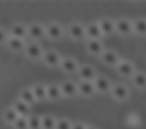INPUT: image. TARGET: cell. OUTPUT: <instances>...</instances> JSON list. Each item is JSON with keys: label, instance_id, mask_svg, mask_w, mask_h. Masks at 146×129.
Segmentation results:
<instances>
[{"label": "cell", "instance_id": "30bf717a", "mask_svg": "<svg viewBox=\"0 0 146 129\" xmlns=\"http://www.w3.org/2000/svg\"><path fill=\"white\" fill-rule=\"evenodd\" d=\"M94 86H95L96 92L100 94H106L110 92L112 88V83L107 77L105 76H97L93 80Z\"/></svg>", "mask_w": 146, "mask_h": 129}, {"label": "cell", "instance_id": "d6986e66", "mask_svg": "<svg viewBox=\"0 0 146 129\" xmlns=\"http://www.w3.org/2000/svg\"><path fill=\"white\" fill-rule=\"evenodd\" d=\"M85 31L88 39H100L101 36H103L98 22H90L87 26H85Z\"/></svg>", "mask_w": 146, "mask_h": 129}, {"label": "cell", "instance_id": "8fae6325", "mask_svg": "<svg viewBox=\"0 0 146 129\" xmlns=\"http://www.w3.org/2000/svg\"><path fill=\"white\" fill-rule=\"evenodd\" d=\"M100 59H101L102 63L105 64L106 66L109 67H116L117 64L120 62V58L119 55L113 50H104L103 53L100 55Z\"/></svg>", "mask_w": 146, "mask_h": 129}, {"label": "cell", "instance_id": "d4e9b609", "mask_svg": "<svg viewBox=\"0 0 146 129\" xmlns=\"http://www.w3.org/2000/svg\"><path fill=\"white\" fill-rule=\"evenodd\" d=\"M2 117H3V120H4L5 123H7V124L12 126V125L14 124L15 121L17 120V118L19 117V115L17 114V112L14 110V108L11 106V107L6 108L4 111H3Z\"/></svg>", "mask_w": 146, "mask_h": 129}, {"label": "cell", "instance_id": "9c48e42d", "mask_svg": "<svg viewBox=\"0 0 146 129\" xmlns=\"http://www.w3.org/2000/svg\"><path fill=\"white\" fill-rule=\"evenodd\" d=\"M85 47L87 52L93 56H100L105 50L103 43L100 39H88L85 43Z\"/></svg>", "mask_w": 146, "mask_h": 129}, {"label": "cell", "instance_id": "ffe728a7", "mask_svg": "<svg viewBox=\"0 0 146 129\" xmlns=\"http://www.w3.org/2000/svg\"><path fill=\"white\" fill-rule=\"evenodd\" d=\"M18 99L23 101V102H25L26 104L30 105V106L36 102L31 87H25V88L21 89L18 93Z\"/></svg>", "mask_w": 146, "mask_h": 129}, {"label": "cell", "instance_id": "7402d4cb", "mask_svg": "<svg viewBox=\"0 0 146 129\" xmlns=\"http://www.w3.org/2000/svg\"><path fill=\"white\" fill-rule=\"evenodd\" d=\"M47 88V99L50 101H59L63 97L61 92L60 85L57 84H50L46 86Z\"/></svg>", "mask_w": 146, "mask_h": 129}, {"label": "cell", "instance_id": "52a82bcc", "mask_svg": "<svg viewBox=\"0 0 146 129\" xmlns=\"http://www.w3.org/2000/svg\"><path fill=\"white\" fill-rule=\"evenodd\" d=\"M115 32L121 36H129L133 33V25L130 20L126 18H120L115 21Z\"/></svg>", "mask_w": 146, "mask_h": 129}, {"label": "cell", "instance_id": "603a6c76", "mask_svg": "<svg viewBox=\"0 0 146 129\" xmlns=\"http://www.w3.org/2000/svg\"><path fill=\"white\" fill-rule=\"evenodd\" d=\"M32 89V92L34 94L35 100L38 101V102H41V101H44L47 99V88L45 85L43 84H35L31 87Z\"/></svg>", "mask_w": 146, "mask_h": 129}, {"label": "cell", "instance_id": "ba28073f", "mask_svg": "<svg viewBox=\"0 0 146 129\" xmlns=\"http://www.w3.org/2000/svg\"><path fill=\"white\" fill-rule=\"evenodd\" d=\"M77 75L82 81H93L97 77L96 69L90 64L79 65Z\"/></svg>", "mask_w": 146, "mask_h": 129}, {"label": "cell", "instance_id": "7c38bea8", "mask_svg": "<svg viewBox=\"0 0 146 129\" xmlns=\"http://www.w3.org/2000/svg\"><path fill=\"white\" fill-rule=\"evenodd\" d=\"M61 70L66 74H75L77 73L78 68H79V64L77 63V61L72 57H65L62 58L60 63Z\"/></svg>", "mask_w": 146, "mask_h": 129}, {"label": "cell", "instance_id": "5bb4252c", "mask_svg": "<svg viewBox=\"0 0 146 129\" xmlns=\"http://www.w3.org/2000/svg\"><path fill=\"white\" fill-rule=\"evenodd\" d=\"M60 89L63 97H74L78 94V85L72 80H65L60 84Z\"/></svg>", "mask_w": 146, "mask_h": 129}, {"label": "cell", "instance_id": "5b68a950", "mask_svg": "<svg viewBox=\"0 0 146 129\" xmlns=\"http://www.w3.org/2000/svg\"><path fill=\"white\" fill-rule=\"evenodd\" d=\"M61 60H62V57L55 50H47L44 51V53H43L42 61L46 66L50 67V68L59 67Z\"/></svg>", "mask_w": 146, "mask_h": 129}, {"label": "cell", "instance_id": "4dcf8cb0", "mask_svg": "<svg viewBox=\"0 0 146 129\" xmlns=\"http://www.w3.org/2000/svg\"><path fill=\"white\" fill-rule=\"evenodd\" d=\"M8 38H9V33H7L4 29H2L0 27V45L6 44Z\"/></svg>", "mask_w": 146, "mask_h": 129}, {"label": "cell", "instance_id": "2e32d148", "mask_svg": "<svg viewBox=\"0 0 146 129\" xmlns=\"http://www.w3.org/2000/svg\"><path fill=\"white\" fill-rule=\"evenodd\" d=\"M5 45H6L7 48L11 52H14V53L24 52L25 46H26V44L24 42V39L16 38V37H12V36H9V38L7 39V42Z\"/></svg>", "mask_w": 146, "mask_h": 129}, {"label": "cell", "instance_id": "cb8c5ba5", "mask_svg": "<svg viewBox=\"0 0 146 129\" xmlns=\"http://www.w3.org/2000/svg\"><path fill=\"white\" fill-rule=\"evenodd\" d=\"M131 81L137 89H140V90L146 89V73L135 72L131 77Z\"/></svg>", "mask_w": 146, "mask_h": 129}, {"label": "cell", "instance_id": "d6a6232c", "mask_svg": "<svg viewBox=\"0 0 146 129\" xmlns=\"http://www.w3.org/2000/svg\"><path fill=\"white\" fill-rule=\"evenodd\" d=\"M86 129H96L95 127H93V126H87L86 127Z\"/></svg>", "mask_w": 146, "mask_h": 129}, {"label": "cell", "instance_id": "f1b7e54d", "mask_svg": "<svg viewBox=\"0 0 146 129\" xmlns=\"http://www.w3.org/2000/svg\"><path fill=\"white\" fill-rule=\"evenodd\" d=\"M12 126H13V128H14V129H29L28 128V120H27V117L19 116Z\"/></svg>", "mask_w": 146, "mask_h": 129}, {"label": "cell", "instance_id": "484cf974", "mask_svg": "<svg viewBox=\"0 0 146 129\" xmlns=\"http://www.w3.org/2000/svg\"><path fill=\"white\" fill-rule=\"evenodd\" d=\"M133 25V33L139 36H146V19L138 18L132 22Z\"/></svg>", "mask_w": 146, "mask_h": 129}, {"label": "cell", "instance_id": "4316f807", "mask_svg": "<svg viewBox=\"0 0 146 129\" xmlns=\"http://www.w3.org/2000/svg\"><path fill=\"white\" fill-rule=\"evenodd\" d=\"M56 120L51 115H44L41 117V129H55Z\"/></svg>", "mask_w": 146, "mask_h": 129}, {"label": "cell", "instance_id": "8992f818", "mask_svg": "<svg viewBox=\"0 0 146 129\" xmlns=\"http://www.w3.org/2000/svg\"><path fill=\"white\" fill-rule=\"evenodd\" d=\"M45 32H46V37L50 40H59L64 34V28L61 26V24L57 22L49 23L47 26H45Z\"/></svg>", "mask_w": 146, "mask_h": 129}, {"label": "cell", "instance_id": "44dd1931", "mask_svg": "<svg viewBox=\"0 0 146 129\" xmlns=\"http://www.w3.org/2000/svg\"><path fill=\"white\" fill-rule=\"evenodd\" d=\"M12 107L14 108V110L17 112V114L19 116H23V117H28L30 115V109L31 106L28 104H26L23 101L19 100L18 98L13 102Z\"/></svg>", "mask_w": 146, "mask_h": 129}, {"label": "cell", "instance_id": "f546056e", "mask_svg": "<svg viewBox=\"0 0 146 129\" xmlns=\"http://www.w3.org/2000/svg\"><path fill=\"white\" fill-rule=\"evenodd\" d=\"M72 122L66 118H60L56 120V127L55 129H71Z\"/></svg>", "mask_w": 146, "mask_h": 129}, {"label": "cell", "instance_id": "ac0fdd59", "mask_svg": "<svg viewBox=\"0 0 146 129\" xmlns=\"http://www.w3.org/2000/svg\"><path fill=\"white\" fill-rule=\"evenodd\" d=\"M9 36L25 39L27 36V26L22 23H14L9 29Z\"/></svg>", "mask_w": 146, "mask_h": 129}, {"label": "cell", "instance_id": "7a4b0ae2", "mask_svg": "<svg viewBox=\"0 0 146 129\" xmlns=\"http://www.w3.org/2000/svg\"><path fill=\"white\" fill-rule=\"evenodd\" d=\"M27 36L32 41L38 42L42 38L46 36L45 32V26H43L41 23L33 22L27 26Z\"/></svg>", "mask_w": 146, "mask_h": 129}, {"label": "cell", "instance_id": "836d02e7", "mask_svg": "<svg viewBox=\"0 0 146 129\" xmlns=\"http://www.w3.org/2000/svg\"><path fill=\"white\" fill-rule=\"evenodd\" d=\"M132 1H141V0H132Z\"/></svg>", "mask_w": 146, "mask_h": 129}, {"label": "cell", "instance_id": "1f68e13d", "mask_svg": "<svg viewBox=\"0 0 146 129\" xmlns=\"http://www.w3.org/2000/svg\"><path fill=\"white\" fill-rule=\"evenodd\" d=\"M86 125L83 124L82 122H75V123H72V127L71 129H86Z\"/></svg>", "mask_w": 146, "mask_h": 129}, {"label": "cell", "instance_id": "83f0119b", "mask_svg": "<svg viewBox=\"0 0 146 129\" xmlns=\"http://www.w3.org/2000/svg\"><path fill=\"white\" fill-rule=\"evenodd\" d=\"M29 129H41V117L30 114L27 117Z\"/></svg>", "mask_w": 146, "mask_h": 129}, {"label": "cell", "instance_id": "6da1fadb", "mask_svg": "<svg viewBox=\"0 0 146 129\" xmlns=\"http://www.w3.org/2000/svg\"><path fill=\"white\" fill-rule=\"evenodd\" d=\"M43 53H44V51H43L42 47L36 41H31L30 43L26 44L24 49L25 56L33 61H37L39 59H42Z\"/></svg>", "mask_w": 146, "mask_h": 129}, {"label": "cell", "instance_id": "3957f363", "mask_svg": "<svg viewBox=\"0 0 146 129\" xmlns=\"http://www.w3.org/2000/svg\"><path fill=\"white\" fill-rule=\"evenodd\" d=\"M110 93H111V96L113 97V99H115L118 102H124L130 96L129 88L122 83H117L115 85H112Z\"/></svg>", "mask_w": 146, "mask_h": 129}, {"label": "cell", "instance_id": "9a60e30c", "mask_svg": "<svg viewBox=\"0 0 146 129\" xmlns=\"http://www.w3.org/2000/svg\"><path fill=\"white\" fill-rule=\"evenodd\" d=\"M78 94L83 97H92L96 93L93 81H80L78 83Z\"/></svg>", "mask_w": 146, "mask_h": 129}, {"label": "cell", "instance_id": "277c9868", "mask_svg": "<svg viewBox=\"0 0 146 129\" xmlns=\"http://www.w3.org/2000/svg\"><path fill=\"white\" fill-rule=\"evenodd\" d=\"M67 34L72 40H81L84 37H86L85 26L79 22H73L69 24L67 28Z\"/></svg>", "mask_w": 146, "mask_h": 129}, {"label": "cell", "instance_id": "4fadbf2b", "mask_svg": "<svg viewBox=\"0 0 146 129\" xmlns=\"http://www.w3.org/2000/svg\"><path fill=\"white\" fill-rule=\"evenodd\" d=\"M116 70L120 76L125 77V78H131L135 73V68H134L133 64L126 60L120 61L116 66Z\"/></svg>", "mask_w": 146, "mask_h": 129}, {"label": "cell", "instance_id": "e0dca14e", "mask_svg": "<svg viewBox=\"0 0 146 129\" xmlns=\"http://www.w3.org/2000/svg\"><path fill=\"white\" fill-rule=\"evenodd\" d=\"M100 30L102 35L104 36H110L113 33H115V22L110 18H103L98 21Z\"/></svg>", "mask_w": 146, "mask_h": 129}]
</instances>
